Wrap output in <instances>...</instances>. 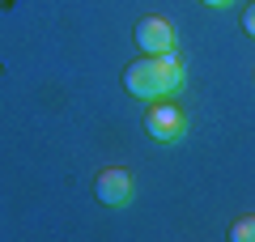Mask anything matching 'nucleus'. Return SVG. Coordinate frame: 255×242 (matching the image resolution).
Segmentation results:
<instances>
[{
  "label": "nucleus",
  "instance_id": "nucleus-1",
  "mask_svg": "<svg viewBox=\"0 0 255 242\" xmlns=\"http://www.w3.org/2000/svg\"><path fill=\"white\" fill-rule=\"evenodd\" d=\"M124 90L132 98H145V102H157V98H170V94L183 90V64L174 51H162V55H140L124 68Z\"/></svg>",
  "mask_w": 255,
  "mask_h": 242
},
{
  "label": "nucleus",
  "instance_id": "nucleus-2",
  "mask_svg": "<svg viewBox=\"0 0 255 242\" xmlns=\"http://www.w3.org/2000/svg\"><path fill=\"white\" fill-rule=\"evenodd\" d=\"M145 132L153 136V140H162V144H174L187 132V115H183L174 102L157 98V102H149V111H145Z\"/></svg>",
  "mask_w": 255,
  "mask_h": 242
},
{
  "label": "nucleus",
  "instance_id": "nucleus-3",
  "mask_svg": "<svg viewBox=\"0 0 255 242\" xmlns=\"http://www.w3.org/2000/svg\"><path fill=\"white\" fill-rule=\"evenodd\" d=\"M132 191H136V183H132V174H128V170H119V166L94 174V196H98L102 204H111V208L128 204V200H132Z\"/></svg>",
  "mask_w": 255,
  "mask_h": 242
},
{
  "label": "nucleus",
  "instance_id": "nucleus-4",
  "mask_svg": "<svg viewBox=\"0 0 255 242\" xmlns=\"http://www.w3.org/2000/svg\"><path fill=\"white\" fill-rule=\"evenodd\" d=\"M136 47L145 55H162L174 51V26L166 17H140L136 21Z\"/></svg>",
  "mask_w": 255,
  "mask_h": 242
},
{
  "label": "nucleus",
  "instance_id": "nucleus-5",
  "mask_svg": "<svg viewBox=\"0 0 255 242\" xmlns=\"http://www.w3.org/2000/svg\"><path fill=\"white\" fill-rule=\"evenodd\" d=\"M230 242H255V217H238L230 225Z\"/></svg>",
  "mask_w": 255,
  "mask_h": 242
},
{
  "label": "nucleus",
  "instance_id": "nucleus-6",
  "mask_svg": "<svg viewBox=\"0 0 255 242\" xmlns=\"http://www.w3.org/2000/svg\"><path fill=\"white\" fill-rule=\"evenodd\" d=\"M243 30H247L251 38H255V0L247 4V13H243Z\"/></svg>",
  "mask_w": 255,
  "mask_h": 242
},
{
  "label": "nucleus",
  "instance_id": "nucleus-7",
  "mask_svg": "<svg viewBox=\"0 0 255 242\" xmlns=\"http://www.w3.org/2000/svg\"><path fill=\"white\" fill-rule=\"evenodd\" d=\"M200 4H213V9H221V4H230V0H200Z\"/></svg>",
  "mask_w": 255,
  "mask_h": 242
}]
</instances>
